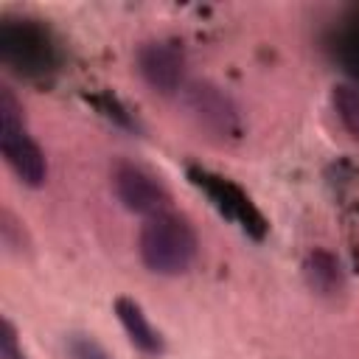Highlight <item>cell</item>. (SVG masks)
Listing matches in <instances>:
<instances>
[{"label":"cell","mask_w":359,"mask_h":359,"mask_svg":"<svg viewBox=\"0 0 359 359\" xmlns=\"http://www.w3.org/2000/svg\"><path fill=\"white\" fill-rule=\"evenodd\" d=\"M196 233L188 219L177 213H160L146 219L137 236V252L154 275H182L196 258Z\"/></svg>","instance_id":"cell-1"},{"label":"cell","mask_w":359,"mask_h":359,"mask_svg":"<svg viewBox=\"0 0 359 359\" xmlns=\"http://www.w3.org/2000/svg\"><path fill=\"white\" fill-rule=\"evenodd\" d=\"M0 151L6 165L14 171V177L28 185L39 188L48 180V160L39 143L25 129L22 104L8 87H0Z\"/></svg>","instance_id":"cell-2"},{"label":"cell","mask_w":359,"mask_h":359,"mask_svg":"<svg viewBox=\"0 0 359 359\" xmlns=\"http://www.w3.org/2000/svg\"><path fill=\"white\" fill-rule=\"evenodd\" d=\"M182 104L188 118L196 123L199 132H205L216 143H233L244 132L241 109L233 101L227 90H222L213 81L196 79L182 87Z\"/></svg>","instance_id":"cell-3"},{"label":"cell","mask_w":359,"mask_h":359,"mask_svg":"<svg viewBox=\"0 0 359 359\" xmlns=\"http://www.w3.org/2000/svg\"><path fill=\"white\" fill-rule=\"evenodd\" d=\"M112 191L129 213H137L146 219L168 213V205H171L165 185L135 163H118L112 168Z\"/></svg>","instance_id":"cell-4"},{"label":"cell","mask_w":359,"mask_h":359,"mask_svg":"<svg viewBox=\"0 0 359 359\" xmlns=\"http://www.w3.org/2000/svg\"><path fill=\"white\" fill-rule=\"evenodd\" d=\"M137 73L160 95H171L185 87V56L180 48L163 39L143 42L137 48Z\"/></svg>","instance_id":"cell-5"},{"label":"cell","mask_w":359,"mask_h":359,"mask_svg":"<svg viewBox=\"0 0 359 359\" xmlns=\"http://www.w3.org/2000/svg\"><path fill=\"white\" fill-rule=\"evenodd\" d=\"M0 53L22 73H45L53 65V48L48 36L34 25H3Z\"/></svg>","instance_id":"cell-6"},{"label":"cell","mask_w":359,"mask_h":359,"mask_svg":"<svg viewBox=\"0 0 359 359\" xmlns=\"http://www.w3.org/2000/svg\"><path fill=\"white\" fill-rule=\"evenodd\" d=\"M194 177H196V185L208 191V196L219 205L222 213H227L230 219H238L241 227H244V230H252L255 236L264 233L261 216L255 213V208L250 205V199H247L236 185H230L227 180L213 177V174H208V171H194Z\"/></svg>","instance_id":"cell-7"},{"label":"cell","mask_w":359,"mask_h":359,"mask_svg":"<svg viewBox=\"0 0 359 359\" xmlns=\"http://www.w3.org/2000/svg\"><path fill=\"white\" fill-rule=\"evenodd\" d=\"M303 275L311 292H317L320 297H337L345 292V269L342 261L331 252V250H311L303 261Z\"/></svg>","instance_id":"cell-8"},{"label":"cell","mask_w":359,"mask_h":359,"mask_svg":"<svg viewBox=\"0 0 359 359\" xmlns=\"http://www.w3.org/2000/svg\"><path fill=\"white\" fill-rule=\"evenodd\" d=\"M115 314H118V320H121L129 342L137 351H143L146 356H160L163 353V337L149 323V317L143 314L140 303H135L132 297H118L115 300Z\"/></svg>","instance_id":"cell-9"},{"label":"cell","mask_w":359,"mask_h":359,"mask_svg":"<svg viewBox=\"0 0 359 359\" xmlns=\"http://www.w3.org/2000/svg\"><path fill=\"white\" fill-rule=\"evenodd\" d=\"M331 104H334V112L342 121L345 132L353 140H359V87H353V84H337L334 93H331Z\"/></svg>","instance_id":"cell-10"},{"label":"cell","mask_w":359,"mask_h":359,"mask_svg":"<svg viewBox=\"0 0 359 359\" xmlns=\"http://www.w3.org/2000/svg\"><path fill=\"white\" fill-rule=\"evenodd\" d=\"M0 238H3V244H6L11 252H22V250L28 247L25 230H22V224L14 219V213H11L8 208H3V213H0Z\"/></svg>","instance_id":"cell-11"},{"label":"cell","mask_w":359,"mask_h":359,"mask_svg":"<svg viewBox=\"0 0 359 359\" xmlns=\"http://www.w3.org/2000/svg\"><path fill=\"white\" fill-rule=\"evenodd\" d=\"M67 351H70L73 359H112L107 353V348L101 342H95L93 337H87V334H73L70 342H67Z\"/></svg>","instance_id":"cell-12"},{"label":"cell","mask_w":359,"mask_h":359,"mask_svg":"<svg viewBox=\"0 0 359 359\" xmlns=\"http://www.w3.org/2000/svg\"><path fill=\"white\" fill-rule=\"evenodd\" d=\"M339 50H342L345 67L359 79V25H356V28H351V31L345 34V39H342Z\"/></svg>","instance_id":"cell-13"},{"label":"cell","mask_w":359,"mask_h":359,"mask_svg":"<svg viewBox=\"0 0 359 359\" xmlns=\"http://www.w3.org/2000/svg\"><path fill=\"white\" fill-rule=\"evenodd\" d=\"M0 359H25V353L17 342V331L8 320H3V325H0Z\"/></svg>","instance_id":"cell-14"}]
</instances>
